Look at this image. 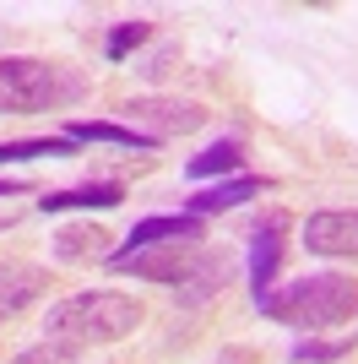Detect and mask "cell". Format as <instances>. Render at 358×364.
<instances>
[{
	"instance_id": "9",
	"label": "cell",
	"mask_w": 358,
	"mask_h": 364,
	"mask_svg": "<svg viewBox=\"0 0 358 364\" xmlns=\"http://www.w3.org/2000/svg\"><path fill=\"white\" fill-rule=\"evenodd\" d=\"M179 240H207L201 218L195 213H158V218H141L131 228V240H125L119 256H136V250H152V245H179Z\"/></svg>"
},
{
	"instance_id": "11",
	"label": "cell",
	"mask_w": 358,
	"mask_h": 364,
	"mask_svg": "<svg viewBox=\"0 0 358 364\" xmlns=\"http://www.w3.org/2000/svg\"><path fill=\"white\" fill-rule=\"evenodd\" d=\"M125 201V185L119 180H98V185H71V191H49L38 196L44 213H71V207H119Z\"/></svg>"
},
{
	"instance_id": "18",
	"label": "cell",
	"mask_w": 358,
	"mask_h": 364,
	"mask_svg": "<svg viewBox=\"0 0 358 364\" xmlns=\"http://www.w3.org/2000/svg\"><path fill=\"white\" fill-rule=\"evenodd\" d=\"M353 348V337H337V343H298L293 348V364H331V359H342V353Z\"/></svg>"
},
{
	"instance_id": "17",
	"label": "cell",
	"mask_w": 358,
	"mask_h": 364,
	"mask_svg": "<svg viewBox=\"0 0 358 364\" xmlns=\"http://www.w3.org/2000/svg\"><path fill=\"white\" fill-rule=\"evenodd\" d=\"M147 22H119V28L114 33H109V44H104V55H109V60H125V55H131V49L136 44H147Z\"/></svg>"
},
{
	"instance_id": "5",
	"label": "cell",
	"mask_w": 358,
	"mask_h": 364,
	"mask_svg": "<svg viewBox=\"0 0 358 364\" xmlns=\"http://www.w3.org/2000/svg\"><path fill=\"white\" fill-rule=\"evenodd\" d=\"M201 240H179V245H152V250H136V256H109V267L125 277H147V283H185Z\"/></svg>"
},
{
	"instance_id": "13",
	"label": "cell",
	"mask_w": 358,
	"mask_h": 364,
	"mask_svg": "<svg viewBox=\"0 0 358 364\" xmlns=\"http://www.w3.org/2000/svg\"><path fill=\"white\" fill-rule=\"evenodd\" d=\"M71 141H109V147H136L147 152L158 147V136H147V131H131V125H114V120H71V131H65Z\"/></svg>"
},
{
	"instance_id": "3",
	"label": "cell",
	"mask_w": 358,
	"mask_h": 364,
	"mask_svg": "<svg viewBox=\"0 0 358 364\" xmlns=\"http://www.w3.org/2000/svg\"><path fill=\"white\" fill-rule=\"evenodd\" d=\"M82 76L49 60H0V114H44V109L76 104Z\"/></svg>"
},
{
	"instance_id": "6",
	"label": "cell",
	"mask_w": 358,
	"mask_h": 364,
	"mask_svg": "<svg viewBox=\"0 0 358 364\" xmlns=\"http://www.w3.org/2000/svg\"><path fill=\"white\" fill-rule=\"evenodd\" d=\"M234 283V256H228L223 245H201L190 261V272L179 283V304H207L212 294H223Z\"/></svg>"
},
{
	"instance_id": "2",
	"label": "cell",
	"mask_w": 358,
	"mask_h": 364,
	"mask_svg": "<svg viewBox=\"0 0 358 364\" xmlns=\"http://www.w3.org/2000/svg\"><path fill=\"white\" fill-rule=\"evenodd\" d=\"M261 316L283 321V326H298V332H326V326H347L358 316V283L342 272H315L298 277L288 289L266 294L261 299Z\"/></svg>"
},
{
	"instance_id": "14",
	"label": "cell",
	"mask_w": 358,
	"mask_h": 364,
	"mask_svg": "<svg viewBox=\"0 0 358 364\" xmlns=\"http://www.w3.org/2000/svg\"><path fill=\"white\" fill-rule=\"evenodd\" d=\"M55 256L60 261H98V256H109V234L98 223H71L55 234Z\"/></svg>"
},
{
	"instance_id": "1",
	"label": "cell",
	"mask_w": 358,
	"mask_h": 364,
	"mask_svg": "<svg viewBox=\"0 0 358 364\" xmlns=\"http://www.w3.org/2000/svg\"><path fill=\"white\" fill-rule=\"evenodd\" d=\"M141 326V304L131 294H114V289H92V294H71V299L49 304V321H44V343H60V348H109L119 337H131Z\"/></svg>"
},
{
	"instance_id": "16",
	"label": "cell",
	"mask_w": 358,
	"mask_h": 364,
	"mask_svg": "<svg viewBox=\"0 0 358 364\" xmlns=\"http://www.w3.org/2000/svg\"><path fill=\"white\" fill-rule=\"evenodd\" d=\"M71 136H22V141H0V164H28V158H65Z\"/></svg>"
},
{
	"instance_id": "12",
	"label": "cell",
	"mask_w": 358,
	"mask_h": 364,
	"mask_svg": "<svg viewBox=\"0 0 358 364\" xmlns=\"http://www.w3.org/2000/svg\"><path fill=\"white\" fill-rule=\"evenodd\" d=\"M250 196H261V180L255 174H234V180H217L207 191H195L190 196V213L207 218V213H228V207H244Z\"/></svg>"
},
{
	"instance_id": "8",
	"label": "cell",
	"mask_w": 358,
	"mask_h": 364,
	"mask_svg": "<svg viewBox=\"0 0 358 364\" xmlns=\"http://www.w3.org/2000/svg\"><path fill=\"white\" fill-rule=\"evenodd\" d=\"M304 245H310V256L353 261L358 256V213H315L304 223Z\"/></svg>"
},
{
	"instance_id": "7",
	"label": "cell",
	"mask_w": 358,
	"mask_h": 364,
	"mask_svg": "<svg viewBox=\"0 0 358 364\" xmlns=\"http://www.w3.org/2000/svg\"><path fill=\"white\" fill-rule=\"evenodd\" d=\"M283 228H288V218H283V213H266L261 223H255V234H250V283H255V310H261V299L271 294V277H277V261H283Z\"/></svg>"
},
{
	"instance_id": "4",
	"label": "cell",
	"mask_w": 358,
	"mask_h": 364,
	"mask_svg": "<svg viewBox=\"0 0 358 364\" xmlns=\"http://www.w3.org/2000/svg\"><path fill=\"white\" fill-rule=\"evenodd\" d=\"M131 114V131H147V136H190L207 125V109L190 104V98H131L125 104Z\"/></svg>"
},
{
	"instance_id": "10",
	"label": "cell",
	"mask_w": 358,
	"mask_h": 364,
	"mask_svg": "<svg viewBox=\"0 0 358 364\" xmlns=\"http://www.w3.org/2000/svg\"><path fill=\"white\" fill-rule=\"evenodd\" d=\"M44 267H28V261H0V321L28 310L38 294H44Z\"/></svg>"
},
{
	"instance_id": "20",
	"label": "cell",
	"mask_w": 358,
	"mask_h": 364,
	"mask_svg": "<svg viewBox=\"0 0 358 364\" xmlns=\"http://www.w3.org/2000/svg\"><path fill=\"white\" fill-rule=\"evenodd\" d=\"M28 185H16V180H0V196H22Z\"/></svg>"
},
{
	"instance_id": "19",
	"label": "cell",
	"mask_w": 358,
	"mask_h": 364,
	"mask_svg": "<svg viewBox=\"0 0 358 364\" xmlns=\"http://www.w3.org/2000/svg\"><path fill=\"white\" fill-rule=\"evenodd\" d=\"M11 364H76V353H71V348H60V343H38V348L16 353Z\"/></svg>"
},
{
	"instance_id": "15",
	"label": "cell",
	"mask_w": 358,
	"mask_h": 364,
	"mask_svg": "<svg viewBox=\"0 0 358 364\" xmlns=\"http://www.w3.org/2000/svg\"><path fill=\"white\" fill-rule=\"evenodd\" d=\"M239 168H244V147H239V141H212L207 152L190 158V180H217V174L234 180Z\"/></svg>"
}]
</instances>
